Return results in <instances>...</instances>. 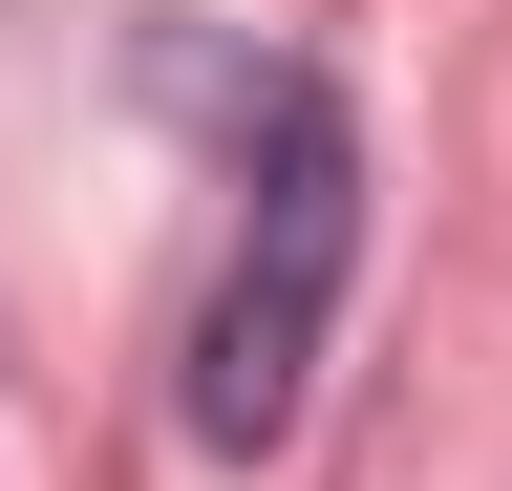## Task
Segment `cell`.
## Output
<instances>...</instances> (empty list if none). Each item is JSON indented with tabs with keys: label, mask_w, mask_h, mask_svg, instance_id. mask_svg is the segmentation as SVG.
<instances>
[{
	"label": "cell",
	"mask_w": 512,
	"mask_h": 491,
	"mask_svg": "<svg viewBox=\"0 0 512 491\" xmlns=\"http://www.w3.org/2000/svg\"><path fill=\"white\" fill-rule=\"evenodd\" d=\"M235 278H214V342H192V427L214 449H278L299 385H320V321H342V257H363V129L320 65H256L235 107Z\"/></svg>",
	"instance_id": "cell-1"
}]
</instances>
